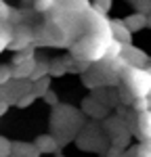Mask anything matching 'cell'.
<instances>
[{
  "mask_svg": "<svg viewBox=\"0 0 151 157\" xmlns=\"http://www.w3.org/2000/svg\"><path fill=\"white\" fill-rule=\"evenodd\" d=\"M124 78L128 88L132 90V94H137L138 98L149 97L151 94V71L143 69V67H126L124 69Z\"/></svg>",
  "mask_w": 151,
  "mask_h": 157,
  "instance_id": "obj_1",
  "label": "cell"
},
{
  "mask_svg": "<svg viewBox=\"0 0 151 157\" xmlns=\"http://www.w3.org/2000/svg\"><path fill=\"white\" fill-rule=\"evenodd\" d=\"M32 71H34V61H32V57H29V55H21V57H17L13 75H15V78H29Z\"/></svg>",
  "mask_w": 151,
  "mask_h": 157,
  "instance_id": "obj_2",
  "label": "cell"
},
{
  "mask_svg": "<svg viewBox=\"0 0 151 157\" xmlns=\"http://www.w3.org/2000/svg\"><path fill=\"white\" fill-rule=\"evenodd\" d=\"M122 57L126 59V63L130 65V67H141L143 63H147V55L145 52H141L138 48H132V46H124V52H122Z\"/></svg>",
  "mask_w": 151,
  "mask_h": 157,
  "instance_id": "obj_3",
  "label": "cell"
},
{
  "mask_svg": "<svg viewBox=\"0 0 151 157\" xmlns=\"http://www.w3.org/2000/svg\"><path fill=\"white\" fill-rule=\"evenodd\" d=\"M130 29L126 27V23L124 21H111V36L115 38V40H120L122 44H130Z\"/></svg>",
  "mask_w": 151,
  "mask_h": 157,
  "instance_id": "obj_4",
  "label": "cell"
},
{
  "mask_svg": "<svg viewBox=\"0 0 151 157\" xmlns=\"http://www.w3.org/2000/svg\"><path fill=\"white\" fill-rule=\"evenodd\" d=\"M11 155H19V157H38L40 151L36 149V145L29 143H13V153Z\"/></svg>",
  "mask_w": 151,
  "mask_h": 157,
  "instance_id": "obj_5",
  "label": "cell"
},
{
  "mask_svg": "<svg viewBox=\"0 0 151 157\" xmlns=\"http://www.w3.org/2000/svg\"><path fill=\"white\" fill-rule=\"evenodd\" d=\"M34 145H36V149L40 151V153H55V151L59 149L57 140H55L50 134H46V136H38Z\"/></svg>",
  "mask_w": 151,
  "mask_h": 157,
  "instance_id": "obj_6",
  "label": "cell"
},
{
  "mask_svg": "<svg viewBox=\"0 0 151 157\" xmlns=\"http://www.w3.org/2000/svg\"><path fill=\"white\" fill-rule=\"evenodd\" d=\"M138 130H141V134H143L145 140H151V109L141 111V117H138Z\"/></svg>",
  "mask_w": 151,
  "mask_h": 157,
  "instance_id": "obj_7",
  "label": "cell"
},
{
  "mask_svg": "<svg viewBox=\"0 0 151 157\" xmlns=\"http://www.w3.org/2000/svg\"><path fill=\"white\" fill-rule=\"evenodd\" d=\"M124 23H126V27H128L130 32H137V29H143L149 21H147V17H145L143 13H137V15H130Z\"/></svg>",
  "mask_w": 151,
  "mask_h": 157,
  "instance_id": "obj_8",
  "label": "cell"
},
{
  "mask_svg": "<svg viewBox=\"0 0 151 157\" xmlns=\"http://www.w3.org/2000/svg\"><path fill=\"white\" fill-rule=\"evenodd\" d=\"M13 42V29H9L4 23H0V52L4 48H9Z\"/></svg>",
  "mask_w": 151,
  "mask_h": 157,
  "instance_id": "obj_9",
  "label": "cell"
},
{
  "mask_svg": "<svg viewBox=\"0 0 151 157\" xmlns=\"http://www.w3.org/2000/svg\"><path fill=\"white\" fill-rule=\"evenodd\" d=\"M57 6V0H34V9L38 13H48Z\"/></svg>",
  "mask_w": 151,
  "mask_h": 157,
  "instance_id": "obj_10",
  "label": "cell"
},
{
  "mask_svg": "<svg viewBox=\"0 0 151 157\" xmlns=\"http://www.w3.org/2000/svg\"><path fill=\"white\" fill-rule=\"evenodd\" d=\"M13 153V143H9L6 138H0V157H11Z\"/></svg>",
  "mask_w": 151,
  "mask_h": 157,
  "instance_id": "obj_11",
  "label": "cell"
},
{
  "mask_svg": "<svg viewBox=\"0 0 151 157\" xmlns=\"http://www.w3.org/2000/svg\"><path fill=\"white\" fill-rule=\"evenodd\" d=\"M137 157H151V140H145L143 145L138 147Z\"/></svg>",
  "mask_w": 151,
  "mask_h": 157,
  "instance_id": "obj_12",
  "label": "cell"
},
{
  "mask_svg": "<svg viewBox=\"0 0 151 157\" xmlns=\"http://www.w3.org/2000/svg\"><path fill=\"white\" fill-rule=\"evenodd\" d=\"M9 17H11V9H9V4H6L4 0H0V23H4Z\"/></svg>",
  "mask_w": 151,
  "mask_h": 157,
  "instance_id": "obj_13",
  "label": "cell"
},
{
  "mask_svg": "<svg viewBox=\"0 0 151 157\" xmlns=\"http://www.w3.org/2000/svg\"><path fill=\"white\" fill-rule=\"evenodd\" d=\"M111 6V0H95V11L99 13H107Z\"/></svg>",
  "mask_w": 151,
  "mask_h": 157,
  "instance_id": "obj_14",
  "label": "cell"
},
{
  "mask_svg": "<svg viewBox=\"0 0 151 157\" xmlns=\"http://www.w3.org/2000/svg\"><path fill=\"white\" fill-rule=\"evenodd\" d=\"M69 9H74V11H78V9H88V0H69V2H65Z\"/></svg>",
  "mask_w": 151,
  "mask_h": 157,
  "instance_id": "obj_15",
  "label": "cell"
},
{
  "mask_svg": "<svg viewBox=\"0 0 151 157\" xmlns=\"http://www.w3.org/2000/svg\"><path fill=\"white\" fill-rule=\"evenodd\" d=\"M11 157H19V155H11Z\"/></svg>",
  "mask_w": 151,
  "mask_h": 157,
  "instance_id": "obj_16",
  "label": "cell"
},
{
  "mask_svg": "<svg viewBox=\"0 0 151 157\" xmlns=\"http://www.w3.org/2000/svg\"><path fill=\"white\" fill-rule=\"evenodd\" d=\"M149 71H151V69H149Z\"/></svg>",
  "mask_w": 151,
  "mask_h": 157,
  "instance_id": "obj_17",
  "label": "cell"
}]
</instances>
